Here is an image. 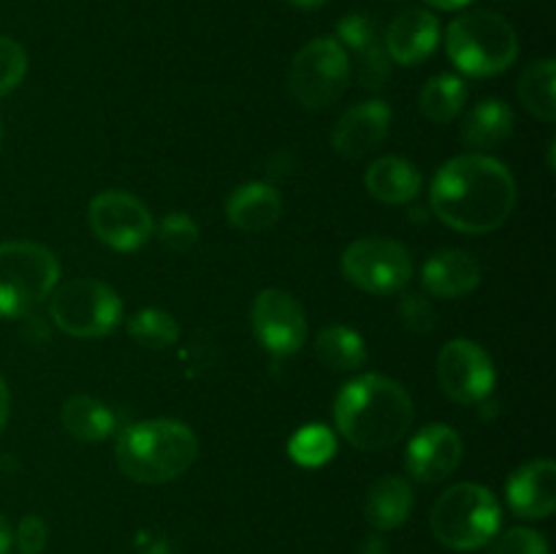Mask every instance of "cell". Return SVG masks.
<instances>
[{"label":"cell","mask_w":556,"mask_h":554,"mask_svg":"<svg viewBox=\"0 0 556 554\" xmlns=\"http://www.w3.org/2000/svg\"><path fill=\"white\" fill-rule=\"evenodd\" d=\"M429 204L440 223L462 234H492L516 206V179L492 155H456L438 168Z\"/></svg>","instance_id":"1"},{"label":"cell","mask_w":556,"mask_h":554,"mask_svg":"<svg viewBox=\"0 0 556 554\" xmlns=\"http://www.w3.org/2000/svg\"><path fill=\"white\" fill-rule=\"evenodd\" d=\"M416 407L405 386L386 375L367 373L348 380L334 400V421L342 438L358 451H386L413 429Z\"/></svg>","instance_id":"2"},{"label":"cell","mask_w":556,"mask_h":554,"mask_svg":"<svg viewBox=\"0 0 556 554\" xmlns=\"http://www.w3.org/2000/svg\"><path fill=\"white\" fill-rule=\"evenodd\" d=\"M199 456L193 429L174 418L136 421L119 432L114 459L136 483H166L190 470Z\"/></svg>","instance_id":"3"},{"label":"cell","mask_w":556,"mask_h":554,"mask_svg":"<svg viewBox=\"0 0 556 554\" xmlns=\"http://www.w3.org/2000/svg\"><path fill=\"white\" fill-rule=\"evenodd\" d=\"M445 49L462 74L483 79L514 65L519 58V36L497 11L476 9L451 22L445 30Z\"/></svg>","instance_id":"4"},{"label":"cell","mask_w":556,"mask_h":554,"mask_svg":"<svg viewBox=\"0 0 556 554\" xmlns=\"http://www.w3.org/2000/svg\"><path fill=\"white\" fill-rule=\"evenodd\" d=\"M503 511L497 498L481 483H454L432 508V532L454 552H476L492 543L500 532Z\"/></svg>","instance_id":"5"},{"label":"cell","mask_w":556,"mask_h":554,"mask_svg":"<svg viewBox=\"0 0 556 554\" xmlns=\"http://www.w3.org/2000/svg\"><path fill=\"white\" fill-rule=\"evenodd\" d=\"M60 282V261L49 248L36 242L0 244V315L22 318Z\"/></svg>","instance_id":"6"},{"label":"cell","mask_w":556,"mask_h":554,"mask_svg":"<svg viewBox=\"0 0 556 554\" xmlns=\"http://www.w3.org/2000/svg\"><path fill=\"white\" fill-rule=\"evenodd\" d=\"M49 318L60 331L76 340H98L112 335L123 320V299L112 286L90 277L54 286L49 293Z\"/></svg>","instance_id":"7"},{"label":"cell","mask_w":556,"mask_h":554,"mask_svg":"<svg viewBox=\"0 0 556 554\" xmlns=\"http://www.w3.org/2000/svg\"><path fill=\"white\" fill-rule=\"evenodd\" d=\"M351 71V54L337 38H313L293 58L288 90L304 109H329L348 90Z\"/></svg>","instance_id":"8"},{"label":"cell","mask_w":556,"mask_h":554,"mask_svg":"<svg viewBox=\"0 0 556 554\" xmlns=\"http://www.w3.org/2000/svg\"><path fill=\"white\" fill-rule=\"evenodd\" d=\"M342 275L348 282L375 297H391L405 291L413 277V259L396 239L364 237L356 239L342 253Z\"/></svg>","instance_id":"9"},{"label":"cell","mask_w":556,"mask_h":554,"mask_svg":"<svg viewBox=\"0 0 556 554\" xmlns=\"http://www.w3.org/2000/svg\"><path fill=\"white\" fill-rule=\"evenodd\" d=\"M87 221L92 234L106 248L119 253H134L155 231L150 210L141 199L125 190H103L87 206Z\"/></svg>","instance_id":"10"},{"label":"cell","mask_w":556,"mask_h":554,"mask_svg":"<svg viewBox=\"0 0 556 554\" xmlns=\"http://www.w3.org/2000/svg\"><path fill=\"white\" fill-rule=\"evenodd\" d=\"M440 389L459 405H478L486 400L497 383L492 356L478 342L456 337L438 353Z\"/></svg>","instance_id":"11"},{"label":"cell","mask_w":556,"mask_h":554,"mask_svg":"<svg viewBox=\"0 0 556 554\" xmlns=\"http://www.w3.org/2000/svg\"><path fill=\"white\" fill-rule=\"evenodd\" d=\"M255 340L271 356H291L307 342V315L296 297L280 288H264L250 307Z\"/></svg>","instance_id":"12"},{"label":"cell","mask_w":556,"mask_h":554,"mask_svg":"<svg viewBox=\"0 0 556 554\" xmlns=\"http://www.w3.org/2000/svg\"><path fill=\"white\" fill-rule=\"evenodd\" d=\"M465 456L459 432L448 424H427L413 435L405 451V467L410 478L421 483H440L456 473Z\"/></svg>","instance_id":"13"},{"label":"cell","mask_w":556,"mask_h":554,"mask_svg":"<svg viewBox=\"0 0 556 554\" xmlns=\"http://www.w3.org/2000/svg\"><path fill=\"white\" fill-rule=\"evenodd\" d=\"M337 41L356 60V76L367 90H380L391 76V58L372 16L348 14L337 25Z\"/></svg>","instance_id":"14"},{"label":"cell","mask_w":556,"mask_h":554,"mask_svg":"<svg viewBox=\"0 0 556 554\" xmlns=\"http://www.w3.org/2000/svg\"><path fill=\"white\" fill-rule=\"evenodd\" d=\"M391 128V106L386 101H364L348 109L334 125L331 144L340 155L362 158L367 152L378 150L386 141Z\"/></svg>","instance_id":"15"},{"label":"cell","mask_w":556,"mask_h":554,"mask_svg":"<svg viewBox=\"0 0 556 554\" xmlns=\"http://www.w3.org/2000/svg\"><path fill=\"white\" fill-rule=\"evenodd\" d=\"M510 511L521 519H548L556 508V465L552 459H532L516 467L505 483Z\"/></svg>","instance_id":"16"},{"label":"cell","mask_w":556,"mask_h":554,"mask_svg":"<svg viewBox=\"0 0 556 554\" xmlns=\"http://www.w3.org/2000/svg\"><path fill=\"white\" fill-rule=\"evenodd\" d=\"M391 63L418 65L438 49L440 22L427 9H407L396 16L383 36Z\"/></svg>","instance_id":"17"},{"label":"cell","mask_w":556,"mask_h":554,"mask_svg":"<svg viewBox=\"0 0 556 554\" xmlns=\"http://www.w3.org/2000/svg\"><path fill=\"white\" fill-rule=\"evenodd\" d=\"M421 282L432 297L462 299L476 291L481 282V264L465 250H438L421 266Z\"/></svg>","instance_id":"18"},{"label":"cell","mask_w":556,"mask_h":554,"mask_svg":"<svg viewBox=\"0 0 556 554\" xmlns=\"http://www.w3.org/2000/svg\"><path fill=\"white\" fill-rule=\"evenodd\" d=\"M282 215V199L269 182H244L228 196L226 217L244 234H261Z\"/></svg>","instance_id":"19"},{"label":"cell","mask_w":556,"mask_h":554,"mask_svg":"<svg viewBox=\"0 0 556 554\" xmlns=\"http://www.w3.org/2000/svg\"><path fill=\"white\" fill-rule=\"evenodd\" d=\"M413 505H416V494H413L410 481L402 476H380L367 489L364 516L378 532H389L410 519Z\"/></svg>","instance_id":"20"},{"label":"cell","mask_w":556,"mask_h":554,"mask_svg":"<svg viewBox=\"0 0 556 554\" xmlns=\"http://www.w3.org/2000/svg\"><path fill=\"white\" fill-rule=\"evenodd\" d=\"M364 185H367L369 196L383 204H407L421 193L424 177L416 163L400 155H386L367 168Z\"/></svg>","instance_id":"21"},{"label":"cell","mask_w":556,"mask_h":554,"mask_svg":"<svg viewBox=\"0 0 556 554\" xmlns=\"http://www.w3.org/2000/svg\"><path fill=\"white\" fill-rule=\"evenodd\" d=\"M514 109L503 98H483L465 114L462 141L467 147H476V150H492L514 134Z\"/></svg>","instance_id":"22"},{"label":"cell","mask_w":556,"mask_h":554,"mask_svg":"<svg viewBox=\"0 0 556 554\" xmlns=\"http://www.w3.org/2000/svg\"><path fill=\"white\" fill-rule=\"evenodd\" d=\"M60 421H63L65 432H68L71 438L85 440V443L106 440L109 435L117 429V418H114L112 407L87 394L68 396L63 411H60Z\"/></svg>","instance_id":"23"},{"label":"cell","mask_w":556,"mask_h":554,"mask_svg":"<svg viewBox=\"0 0 556 554\" xmlns=\"http://www.w3.org/2000/svg\"><path fill=\"white\" fill-rule=\"evenodd\" d=\"M315 356L334 373H353L367 362V345L356 329L331 324L315 337Z\"/></svg>","instance_id":"24"},{"label":"cell","mask_w":556,"mask_h":554,"mask_svg":"<svg viewBox=\"0 0 556 554\" xmlns=\"http://www.w3.org/2000/svg\"><path fill=\"white\" fill-rule=\"evenodd\" d=\"M556 65L552 58L538 60L527 65L525 74L519 76V101L525 103L527 112L538 117L541 123H554L556 119Z\"/></svg>","instance_id":"25"},{"label":"cell","mask_w":556,"mask_h":554,"mask_svg":"<svg viewBox=\"0 0 556 554\" xmlns=\"http://www.w3.org/2000/svg\"><path fill=\"white\" fill-rule=\"evenodd\" d=\"M465 101H467L465 79L454 74H438L421 87L418 106H421L424 117L443 125V123H451L454 117H459L462 109H465Z\"/></svg>","instance_id":"26"},{"label":"cell","mask_w":556,"mask_h":554,"mask_svg":"<svg viewBox=\"0 0 556 554\" xmlns=\"http://www.w3.org/2000/svg\"><path fill=\"white\" fill-rule=\"evenodd\" d=\"M128 335L134 342L150 351H166L179 340V324L172 313L161 307L139 310L134 318L128 320Z\"/></svg>","instance_id":"27"},{"label":"cell","mask_w":556,"mask_h":554,"mask_svg":"<svg viewBox=\"0 0 556 554\" xmlns=\"http://www.w3.org/2000/svg\"><path fill=\"white\" fill-rule=\"evenodd\" d=\"M337 438L324 424H307L288 443V454L302 467H320L334 456Z\"/></svg>","instance_id":"28"},{"label":"cell","mask_w":556,"mask_h":554,"mask_svg":"<svg viewBox=\"0 0 556 554\" xmlns=\"http://www.w3.org/2000/svg\"><path fill=\"white\" fill-rule=\"evenodd\" d=\"M152 234H157V242H161L163 248L174 250V253H188L190 248H195L201 231L199 223H195L188 212H168Z\"/></svg>","instance_id":"29"},{"label":"cell","mask_w":556,"mask_h":554,"mask_svg":"<svg viewBox=\"0 0 556 554\" xmlns=\"http://www.w3.org/2000/svg\"><path fill=\"white\" fill-rule=\"evenodd\" d=\"M27 74V52L14 38L0 36V96H9L11 90L22 85Z\"/></svg>","instance_id":"30"},{"label":"cell","mask_w":556,"mask_h":554,"mask_svg":"<svg viewBox=\"0 0 556 554\" xmlns=\"http://www.w3.org/2000/svg\"><path fill=\"white\" fill-rule=\"evenodd\" d=\"M400 318L407 331L427 335L438 324V310H434L432 299L421 297V293H407L400 299Z\"/></svg>","instance_id":"31"},{"label":"cell","mask_w":556,"mask_h":554,"mask_svg":"<svg viewBox=\"0 0 556 554\" xmlns=\"http://www.w3.org/2000/svg\"><path fill=\"white\" fill-rule=\"evenodd\" d=\"M492 554H548V543L532 527H514L494 541Z\"/></svg>","instance_id":"32"},{"label":"cell","mask_w":556,"mask_h":554,"mask_svg":"<svg viewBox=\"0 0 556 554\" xmlns=\"http://www.w3.org/2000/svg\"><path fill=\"white\" fill-rule=\"evenodd\" d=\"M47 521L36 514H27L22 516V521L16 525L14 532V543L20 549V554H41L47 549Z\"/></svg>","instance_id":"33"},{"label":"cell","mask_w":556,"mask_h":554,"mask_svg":"<svg viewBox=\"0 0 556 554\" xmlns=\"http://www.w3.org/2000/svg\"><path fill=\"white\" fill-rule=\"evenodd\" d=\"M9 413H11V394H9V386H5V380L0 378V432H3L5 421H9Z\"/></svg>","instance_id":"34"},{"label":"cell","mask_w":556,"mask_h":554,"mask_svg":"<svg viewBox=\"0 0 556 554\" xmlns=\"http://www.w3.org/2000/svg\"><path fill=\"white\" fill-rule=\"evenodd\" d=\"M11 543H14V532H11V525L5 521V516L0 514V554H9Z\"/></svg>","instance_id":"35"},{"label":"cell","mask_w":556,"mask_h":554,"mask_svg":"<svg viewBox=\"0 0 556 554\" xmlns=\"http://www.w3.org/2000/svg\"><path fill=\"white\" fill-rule=\"evenodd\" d=\"M358 554H389V546H386V541H383V538H378V536H369L367 541H364L362 552H358Z\"/></svg>","instance_id":"36"},{"label":"cell","mask_w":556,"mask_h":554,"mask_svg":"<svg viewBox=\"0 0 556 554\" xmlns=\"http://www.w3.org/2000/svg\"><path fill=\"white\" fill-rule=\"evenodd\" d=\"M424 3L434 5V9H440V11H456V9H465V5H470L472 0H424Z\"/></svg>","instance_id":"37"},{"label":"cell","mask_w":556,"mask_h":554,"mask_svg":"<svg viewBox=\"0 0 556 554\" xmlns=\"http://www.w3.org/2000/svg\"><path fill=\"white\" fill-rule=\"evenodd\" d=\"M291 3L302 5V9H320V5H324L326 0H291Z\"/></svg>","instance_id":"38"},{"label":"cell","mask_w":556,"mask_h":554,"mask_svg":"<svg viewBox=\"0 0 556 554\" xmlns=\"http://www.w3.org/2000/svg\"><path fill=\"white\" fill-rule=\"evenodd\" d=\"M0 147H3V125H0Z\"/></svg>","instance_id":"39"}]
</instances>
